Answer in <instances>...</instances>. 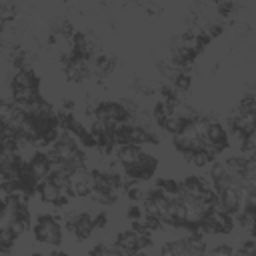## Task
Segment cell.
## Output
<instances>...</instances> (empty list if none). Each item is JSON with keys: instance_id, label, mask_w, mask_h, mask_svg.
<instances>
[{"instance_id": "cell-1", "label": "cell", "mask_w": 256, "mask_h": 256, "mask_svg": "<svg viewBox=\"0 0 256 256\" xmlns=\"http://www.w3.org/2000/svg\"><path fill=\"white\" fill-rule=\"evenodd\" d=\"M36 236L42 242H58L60 240V228L52 218L42 216L36 224Z\"/></svg>"}]
</instances>
